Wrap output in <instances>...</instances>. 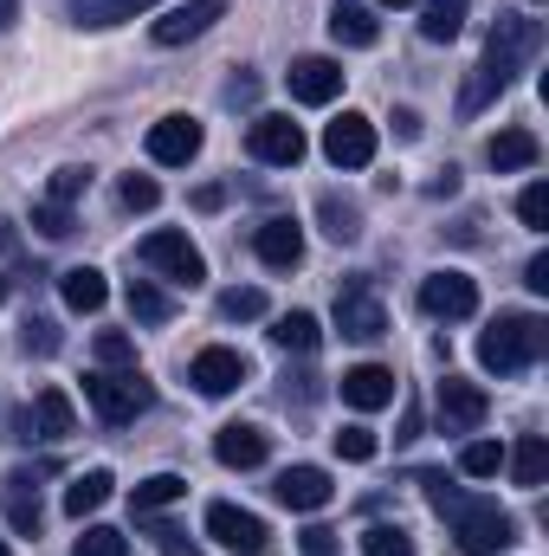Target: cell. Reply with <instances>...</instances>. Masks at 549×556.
Wrapping results in <instances>:
<instances>
[{"label": "cell", "mask_w": 549, "mask_h": 556, "mask_svg": "<svg viewBox=\"0 0 549 556\" xmlns=\"http://www.w3.org/2000/svg\"><path fill=\"white\" fill-rule=\"evenodd\" d=\"M382 7H408V0H382Z\"/></svg>", "instance_id": "681fc988"}, {"label": "cell", "mask_w": 549, "mask_h": 556, "mask_svg": "<svg viewBox=\"0 0 549 556\" xmlns=\"http://www.w3.org/2000/svg\"><path fill=\"white\" fill-rule=\"evenodd\" d=\"M72 427H78V415H72V395L65 389H39V402L13 415V433L20 440H65Z\"/></svg>", "instance_id": "8fae6325"}, {"label": "cell", "mask_w": 549, "mask_h": 556, "mask_svg": "<svg viewBox=\"0 0 549 556\" xmlns=\"http://www.w3.org/2000/svg\"><path fill=\"white\" fill-rule=\"evenodd\" d=\"M130 317H137V324H168V317H175V304H168V291H162V285L130 278Z\"/></svg>", "instance_id": "4dcf8cb0"}, {"label": "cell", "mask_w": 549, "mask_h": 556, "mask_svg": "<svg viewBox=\"0 0 549 556\" xmlns=\"http://www.w3.org/2000/svg\"><path fill=\"white\" fill-rule=\"evenodd\" d=\"M317 214H323V233H330L336 247H349V240L362 233V214H356L349 201H336V194H323V201H317Z\"/></svg>", "instance_id": "1f68e13d"}, {"label": "cell", "mask_w": 549, "mask_h": 556, "mask_svg": "<svg viewBox=\"0 0 549 556\" xmlns=\"http://www.w3.org/2000/svg\"><path fill=\"white\" fill-rule=\"evenodd\" d=\"M149 7H162V0H72V20L78 26H124Z\"/></svg>", "instance_id": "f1b7e54d"}, {"label": "cell", "mask_w": 549, "mask_h": 556, "mask_svg": "<svg viewBox=\"0 0 549 556\" xmlns=\"http://www.w3.org/2000/svg\"><path fill=\"white\" fill-rule=\"evenodd\" d=\"M155 201H162V188H155L149 175H124V207H130V214H149Z\"/></svg>", "instance_id": "7bdbcfd3"}, {"label": "cell", "mask_w": 549, "mask_h": 556, "mask_svg": "<svg viewBox=\"0 0 549 556\" xmlns=\"http://www.w3.org/2000/svg\"><path fill=\"white\" fill-rule=\"evenodd\" d=\"M188 382H194L201 395H233V389L246 382V356L227 350V343H214V350H201V356L188 363Z\"/></svg>", "instance_id": "e0dca14e"}, {"label": "cell", "mask_w": 549, "mask_h": 556, "mask_svg": "<svg viewBox=\"0 0 549 556\" xmlns=\"http://www.w3.org/2000/svg\"><path fill=\"white\" fill-rule=\"evenodd\" d=\"M207 538H220L233 556H272L266 518H253V511H240V505H207Z\"/></svg>", "instance_id": "52a82bcc"}, {"label": "cell", "mask_w": 549, "mask_h": 556, "mask_svg": "<svg viewBox=\"0 0 549 556\" xmlns=\"http://www.w3.org/2000/svg\"><path fill=\"white\" fill-rule=\"evenodd\" d=\"M323 155H330L336 168H369V162H375V124H369L362 111H343V117L323 130Z\"/></svg>", "instance_id": "30bf717a"}, {"label": "cell", "mask_w": 549, "mask_h": 556, "mask_svg": "<svg viewBox=\"0 0 549 556\" xmlns=\"http://www.w3.org/2000/svg\"><path fill=\"white\" fill-rule=\"evenodd\" d=\"M433 415H439V433H478L485 415H491V395L478 382H465V376H446L433 389Z\"/></svg>", "instance_id": "8992f818"}, {"label": "cell", "mask_w": 549, "mask_h": 556, "mask_svg": "<svg viewBox=\"0 0 549 556\" xmlns=\"http://www.w3.org/2000/svg\"><path fill=\"white\" fill-rule=\"evenodd\" d=\"M194 155H201V124H194V117H162V124H149V162L188 168Z\"/></svg>", "instance_id": "d6986e66"}, {"label": "cell", "mask_w": 549, "mask_h": 556, "mask_svg": "<svg viewBox=\"0 0 549 556\" xmlns=\"http://www.w3.org/2000/svg\"><path fill=\"white\" fill-rule=\"evenodd\" d=\"M149 538H155V551H162V556H201V551H194V538H188V531H175V525H155Z\"/></svg>", "instance_id": "ee69618b"}, {"label": "cell", "mask_w": 549, "mask_h": 556, "mask_svg": "<svg viewBox=\"0 0 549 556\" xmlns=\"http://www.w3.org/2000/svg\"><path fill=\"white\" fill-rule=\"evenodd\" d=\"M0 556H13V551H7V538H0Z\"/></svg>", "instance_id": "f907efd6"}, {"label": "cell", "mask_w": 549, "mask_h": 556, "mask_svg": "<svg viewBox=\"0 0 549 556\" xmlns=\"http://www.w3.org/2000/svg\"><path fill=\"white\" fill-rule=\"evenodd\" d=\"M336 453L362 466V459H375V433H369V427H343V433H336Z\"/></svg>", "instance_id": "b9f144b4"}, {"label": "cell", "mask_w": 549, "mask_h": 556, "mask_svg": "<svg viewBox=\"0 0 549 556\" xmlns=\"http://www.w3.org/2000/svg\"><path fill=\"white\" fill-rule=\"evenodd\" d=\"M336 330H343L349 343H375V337H388V311L375 304L369 285H349V291L336 298Z\"/></svg>", "instance_id": "5bb4252c"}, {"label": "cell", "mask_w": 549, "mask_h": 556, "mask_svg": "<svg viewBox=\"0 0 549 556\" xmlns=\"http://www.w3.org/2000/svg\"><path fill=\"white\" fill-rule=\"evenodd\" d=\"M111 485H117V479H111L104 466H91V472H78V479L65 485V518H78V525H85L91 511H104V498H111Z\"/></svg>", "instance_id": "cb8c5ba5"}, {"label": "cell", "mask_w": 549, "mask_h": 556, "mask_svg": "<svg viewBox=\"0 0 549 556\" xmlns=\"http://www.w3.org/2000/svg\"><path fill=\"white\" fill-rule=\"evenodd\" d=\"M465 7H472V0H426V7H420V33H426L433 46H452L459 26H465Z\"/></svg>", "instance_id": "f546056e"}, {"label": "cell", "mask_w": 549, "mask_h": 556, "mask_svg": "<svg viewBox=\"0 0 549 556\" xmlns=\"http://www.w3.org/2000/svg\"><path fill=\"white\" fill-rule=\"evenodd\" d=\"M272 343L284 350V356H310L317 343H323V324L310 317V311H284L272 324Z\"/></svg>", "instance_id": "83f0119b"}, {"label": "cell", "mask_w": 549, "mask_h": 556, "mask_svg": "<svg viewBox=\"0 0 549 556\" xmlns=\"http://www.w3.org/2000/svg\"><path fill=\"white\" fill-rule=\"evenodd\" d=\"M537 155H544V142H537V130H524V124H511V130H498V137L485 142V162H491L498 175L537 168Z\"/></svg>", "instance_id": "7402d4cb"}, {"label": "cell", "mask_w": 549, "mask_h": 556, "mask_svg": "<svg viewBox=\"0 0 549 556\" xmlns=\"http://www.w3.org/2000/svg\"><path fill=\"white\" fill-rule=\"evenodd\" d=\"M362 556H413V538L401 525H369L362 531Z\"/></svg>", "instance_id": "e575fe53"}, {"label": "cell", "mask_w": 549, "mask_h": 556, "mask_svg": "<svg viewBox=\"0 0 549 556\" xmlns=\"http://www.w3.org/2000/svg\"><path fill=\"white\" fill-rule=\"evenodd\" d=\"M98 363H104V369H137V343H130L124 330H104V337H98Z\"/></svg>", "instance_id": "74e56055"}, {"label": "cell", "mask_w": 549, "mask_h": 556, "mask_svg": "<svg viewBox=\"0 0 549 556\" xmlns=\"http://www.w3.org/2000/svg\"><path fill=\"white\" fill-rule=\"evenodd\" d=\"M505 466H511V479H518L524 492H537V485L549 479V440L544 433H524V440L505 453Z\"/></svg>", "instance_id": "d4e9b609"}, {"label": "cell", "mask_w": 549, "mask_h": 556, "mask_svg": "<svg viewBox=\"0 0 549 556\" xmlns=\"http://www.w3.org/2000/svg\"><path fill=\"white\" fill-rule=\"evenodd\" d=\"M266 453H272V440H266V427H253V420H227V427L214 433V459L233 466V472L266 466Z\"/></svg>", "instance_id": "ac0fdd59"}, {"label": "cell", "mask_w": 549, "mask_h": 556, "mask_svg": "<svg viewBox=\"0 0 549 556\" xmlns=\"http://www.w3.org/2000/svg\"><path fill=\"white\" fill-rule=\"evenodd\" d=\"M20 337H26V350H39V356H52V350H59V324H52V317H26V324H20Z\"/></svg>", "instance_id": "60d3db41"}, {"label": "cell", "mask_w": 549, "mask_h": 556, "mask_svg": "<svg viewBox=\"0 0 549 556\" xmlns=\"http://www.w3.org/2000/svg\"><path fill=\"white\" fill-rule=\"evenodd\" d=\"M395 137H401V142L420 137V117H413V111H395Z\"/></svg>", "instance_id": "7dc6e473"}, {"label": "cell", "mask_w": 549, "mask_h": 556, "mask_svg": "<svg viewBox=\"0 0 549 556\" xmlns=\"http://www.w3.org/2000/svg\"><path fill=\"white\" fill-rule=\"evenodd\" d=\"M0 298H7V278H0Z\"/></svg>", "instance_id": "816d5d0a"}, {"label": "cell", "mask_w": 549, "mask_h": 556, "mask_svg": "<svg viewBox=\"0 0 549 556\" xmlns=\"http://www.w3.org/2000/svg\"><path fill=\"white\" fill-rule=\"evenodd\" d=\"M188 498V479L181 472H155V479H142L137 492H130V511L137 518H155V511H168V505H181Z\"/></svg>", "instance_id": "484cf974"}, {"label": "cell", "mask_w": 549, "mask_h": 556, "mask_svg": "<svg viewBox=\"0 0 549 556\" xmlns=\"http://www.w3.org/2000/svg\"><path fill=\"white\" fill-rule=\"evenodd\" d=\"M78 194H91V168H59L46 181V201H59V207H72Z\"/></svg>", "instance_id": "8d00e7d4"}, {"label": "cell", "mask_w": 549, "mask_h": 556, "mask_svg": "<svg viewBox=\"0 0 549 556\" xmlns=\"http://www.w3.org/2000/svg\"><path fill=\"white\" fill-rule=\"evenodd\" d=\"M214 20H227V0H181V7H168V13L149 26V39H155V46H188V39H201Z\"/></svg>", "instance_id": "7c38bea8"}, {"label": "cell", "mask_w": 549, "mask_h": 556, "mask_svg": "<svg viewBox=\"0 0 549 556\" xmlns=\"http://www.w3.org/2000/svg\"><path fill=\"white\" fill-rule=\"evenodd\" d=\"M498 466H505V446H498V440H472V446L459 453V472H465V479H498Z\"/></svg>", "instance_id": "836d02e7"}, {"label": "cell", "mask_w": 549, "mask_h": 556, "mask_svg": "<svg viewBox=\"0 0 549 556\" xmlns=\"http://www.w3.org/2000/svg\"><path fill=\"white\" fill-rule=\"evenodd\" d=\"M33 227H39L46 240H65V233H72V207H59V201H39V207H33Z\"/></svg>", "instance_id": "ab89813d"}, {"label": "cell", "mask_w": 549, "mask_h": 556, "mask_svg": "<svg viewBox=\"0 0 549 556\" xmlns=\"http://www.w3.org/2000/svg\"><path fill=\"white\" fill-rule=\"evenodd\" d=\"M446 518H452V544H459L465 556H498V551L518 544V518L498 511L491 498H459Z\"/></svg>", "instance_id": "277c9868"}, {"label": "cell", "mask_w": 549, "mask_h": 556, "mask_svg": "<svg viewBox=\"0 0 549 556\" xmlns=\"http://www.w3.org/2000/svg\"><path fill=\"white\" fill-rule=\"evenodd\" d=\"M85 402L98 408L104 427H130L137 415L155 408V382L142 369H91L85 376Z\"/></svg>", "instance_id": "3957f363"}, {"label": "cell", "mask_w": 549, "mask_h": 556, "mask_svg": "<svg viewBox=\"0 0 549 556\" xmlns=\"http://www.w3.org/2000/svg\"><path fill=\"white\" fill-rule=\"evenodd\" d=\"M137 260L149 266V273L175 278V285H188V291L207 278V260H201V253H194V240H188V233H175V227H155V233L137 247Z\"/></svg>", "instance_id": "5b68a950"}, {"label": "cell", "mask_w": 549, "mask_h": 556, "mask_svg": "<svg viewBox=\"0 0 549 556\" xmlns=\"http://www.w3.org/2000/svg\"><path fill=\"white\" fill-rule=\"evenodd\" d=\"M537 52H544V20H531V13H498V26H491V39H485V59L472 65V78H465V91H459V117H478L485 104H498V98L511 91V78H518Z\"/></svg>", "instance_id": "6da1fadb"}, {"label": "cell", "mask_w": 549, "mask_h": 556, "mask_svg": "<svg viewBox=\"0 0 549 556\" xmlns=\"http://www.w3.org/2000/svg\"><path fill=\"white\" fill-rule=\"evenodd\" d=\"M272 498L284 511H323L330 498H336V485H330V472L323 466H284L272 485Z\"/></svg>", "instance_id": "2e32d148"}, {"label": "cell", "mask_w": 549, "mask_h": 556, "mask_svg": "<svg viewBox=\"0 0 549 556\" xmlns=\"http://www.w3.org/2000/svg\"><path fill=\"white\" fill-rule=\"evenodd\" d=\"M13 20H20V0H0V33H7Z\"/></svg>", "instance_id": "c3c4849f"}, {"label": "cell", "mask_w": 549, "mask_h": 556, "mask_svg": "<svg viewBox=\"0 0 549 556\" xmlns=\"http://www.w3.org/2000/svg\"><path fill=\"white\" fill-rule=\"evenodd\" d=\"M72 556H130V538L111 531V525H91V531L72 544Z\"/></svg>", "instance_id": "d590c367"}, {"label": "cell", "mask_w": 549, "mask_h": 556, "mask_svg": "<svg viewBox=\"0 0 549 556\" xmlns=\"http://www.w3.org/2000/svg\"><path fill=\"white\" fill-rule=\"evenodd\" d=\"M284 85H291V98H297V104H330V98L343 91V65H336V59H323V52H304V59H291Z\"/></svg>", "instance_id": "4fadbf2b"}, {"label": "cell", "mask_w": 549, "mask_h": 556, "mask_svg": "<svg viewBox=\"0 0 549 556\" xmlns=\"http://www.w3.org/2000/svg\"><path fill=\"white\" fill-rule=\"evenodd\" d=\"M59 291H65V304L72 311H104V298H111V285H104V273L98 266H72V273H59Z\"/></svg>", "instance_id": "4316f807"}, {"label": "cell", "mask_w": 549, "mask_h": 556, "mask_svg": "<svg viewBox=\"0 0 549 556\" xmlns=\"http://www.w3.org/2000/svg\"><path fill=\"white\" fill-rule=\"evenodd\" d=\"M420 311H426V317H439V324H459V317H472V311H478V285H472L465 273L420 278Z\"/></svg>", "instance_id": "9c48e42d"}, {"label": "cell", "mask_w": 549, "mask_h": 556, "mask_svg": "<svg viewBox=\"0 0 549 556\" xmlns=\"http://www.w3.org/2000/svg\"><path fill=\"white\" fill-rule=\"evenodd\" d=\"M253 253H259L272 273H291V266L304 260V227H297L291 214H272V220L253 233Z\"/></svg>", "instance_id": "44dd1931"}, {"label": "cell", "mask_w": 549, "mask_h": 556, "mask_svg": "<svg viewBox=\"0 0 549 556\" xmlns=\"http://www.w3.org/2000/svg\"><path fill=\"white\" fill-rule=\"evenodd\" d=\"M220 317H233V324L266 317V291H259V285H233V291H220Z\"/></svg>", "instance_id": "d6a6232c"}, {"label": "cell", "mask_w": 549, "mask_h": 556, "mask_svg": "<svg viewBox=\"0 0 549 556\" xmlns=\"http://www.w3.org/2000/svg\"><path fill=\"white\" fill-rule=\"evenodd\" d=\"M524 285H531V291H549V253H537V260L524 266Z\"/></svg>", "instance_id": "bcb514c9"}, {"label": "cell", "mask_w": 549, "mask_h": 556, "mask_svg": "<svg viewBox=\"0 0 549 556\" xmlns=\"http://www.w3.org/2000/svg\"><path fill=\"white\" fill-rule=\"evenodd\" d=\"M246 149H253V162H266V168H297L310 142H304V130H297L291 117H253Z\"/></svg>", "instance_id": "ba28073f"}, {"label": "cell", "mask_w": 549, "mask_h": 556, "mask_svg": "<svg viewBox=\"0 0 549 556\" xmlns=\"http://www.w3.org/2000/svg\"><path fill=\"white\" fill-rule=\"evenodd\" d=\"M518 214H524V227H531V233H549V181H531V188H524Z\"/></svg>", "instance_id": "f35d334b"}, {"label": "cell", "mask_w": 549, "mask_h": 556, "mask_svg": "<svg viewBox=\"0 0 549 556\" xmlns=\"http://www.w3.org/2000/svg\"><path fill=\"white\" fill-rule=\"evenodd\" d=\"M59 459H39V466H13L7 472V518L13 531H33L39 538V479H52Z\"/></svg>", "instance_id": "9a60e30c"}, {"label": "cell", "mask_w": 549, "mask_h": 556, "mask_svg": "<svg viewBox=\"0 0 549 556\" xmlns=\"http://www.w3.org/2000/svg\"><path fill=\"white\" fill-rule=\"evenodd\" d=\"M304 556H336V531L330 525H310L304 531Z\"/></svg>", "instance_id": "f6af8a7d"}, {"label": "cell", "mask_w": 549, "mask_h": 556, "mask_svg": "<svg viewBox=\"0 0 549 556\" xmlns=\"http://www.w3.org/2000/svg\"><path fill=\"white\" fill-rule=\"evenodd\" d=\"M395 369H382V363H356L349 376H343V402L356 408V415H375V408H388L395 402Z\"/></svg>", "instance_id": "ffe728a7"}, {"label": "cell", "mask_w": 549, "mask_h": 556, "mask_svg": "<svg viewBox=\"0 0 549 556\" xmlns=\"http://www.w3.org/2000/svg\"><path fill=\"white\" fill-rule=\"evenodd\" d=\"M330 39L336 46H375L382 39V20L362 0H330Z\"/></svg>", "instance_id": "603a6c76"}, {"label": "cell", "mask_w": 549, "mask_h": 556, "mask_svg": "<svg viewBox=\"0 0 549 556\" xmlns=\"http://www.w3.org/2000/svg\"><path fill=\"white\" fill-rule=\"evenodd\" d=\"M544 350H549V324L531 317V311H498V317L485 324V337H478L485 376H518V369L544 363Z\"/></svg>", "instance_id": "7a4b0ae2"}]
</instances>
